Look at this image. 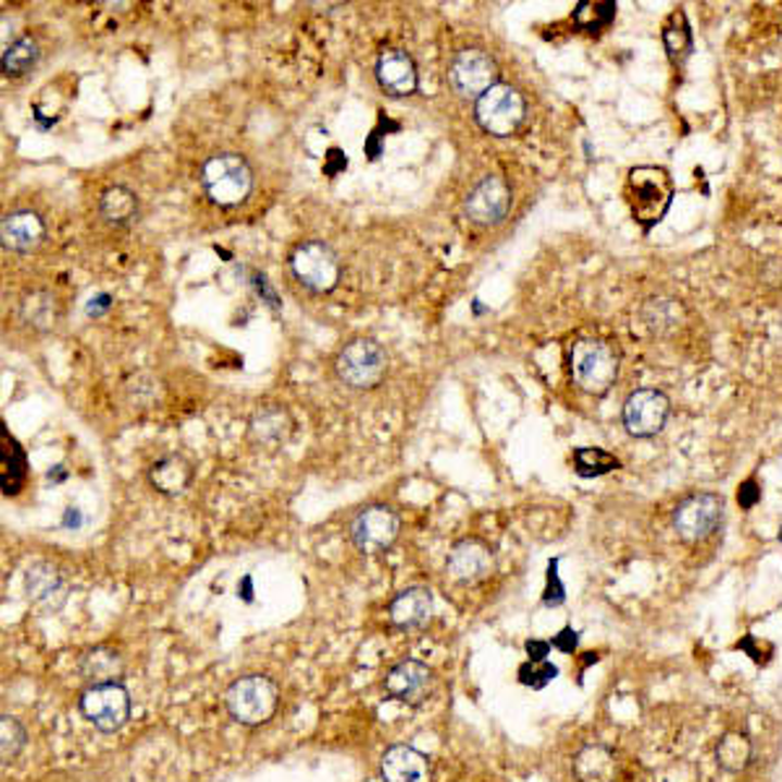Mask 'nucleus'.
Here are the masks:
<instances>
[{
	"label": "nucleus",
	"mask_w": 782,
	"mask_h": 782,
	"mask_svg": "<svg viewBox=\"0 0 782 782\" xmlns=\"http://www.w3.org/2000/svg\"><path fill=\"white\" fill-rule=\"evenodd\" d=\"M571 376L587 394H606L619 376V355L600 339H582L571 347Z\"/></svg>",
	"instance_id": "3"
},
{
	"label": "nucleus",
	"mask_w": 782,
	"mask_h": 782,
	"mask_svg": "<svg viewBox=\"0 0 782 782\" xmlns=\"http://www.w3.org/2000/svg\"><path fill=\"white\" fill-rule=\"evenodd\" d=\"M446 569H449V574L455 576L457 582H480L493 571V554L485 543L462 541L451 548Z\"/></svg>",
	"instance_id": "16"
},
{
	"label": "nucleus",
	"mask_w": 782,
	"mask_h": 782,
	"mask_svg": "<svg viewBox=\"0 0 782 782\" xmlns=\"http://www.w3.org/2000/svg\"><path fill=\"white\" fill-rule=\"evenodd\" d=\"M574 468L576 475L582 477H600L606 472H613L621 468V462L606 449H593V446H582L574 451Z\"/></svg>",
	"instance_id": "29"
},
{
	"label": "nucleus",
	"mask_w": 782,
	"mask_h": 782,
	"mask_svg": "<svg viewBox=\"0 0 782 782\" xmlns=\"http://www.w3.org/2000/svg\"><path fill=\"white\" fill-rule=\"evenodd\" d=\"M293 431V423H290V415H287L282 407H261L259 412H256L253 420H251V436L256 444L261 446H280L287 442V436H290Z\"/></svg>",
	"instance_id": "24"
},
{
	"label": "nucleus",
	"mask_w": 782,
	"mask_h": 782,
	"mask_svg": "<svg viewBox=\"0 0 782 782\" xmlns=\"http://www.w3.org/2000/svg\"><path fill=\"white\" fill-rule=\"evenodd\" d=\"M556 675H558V668L548 660H541V662L527 660L522 668H519V681H522L524 686H532V688L548 686Z\"/></svg>",
	"instance_id": "33"
},
{
	"label": "nucleus",
	"mask_w": 782,
	"mask_h": 782,
	"mask_svg": "<svg viewBox=\"0 0 782 782\" xmlns=\"http://www.w3.org/2000/svg\"><path fill=\"white\" fill-rule=\"evenodd\" d=\"M243 593H246V595H243V597H246V600H251V580H248V576H246V580H243Z\"/></svg>",
	"instance_id": "38"
},
{
	"label": "nucleus",
	"mask_w": 782,
	"mask_h": 782,
	"mask_svg": "<svg viewBox=\"0 0 782 782\" xmlns=\"http://www.w3.org/2000/svg\"><path fill=\"white\" fill-rule=\"evenodd\" d=\"M26 595L35 606L45 610H58L65 603V582L61 571L50 563H35L26 571Z\"/></svg>",
	"instance_id": "20"
},
{
	"label": "nucleus",
	"mask_w": 782,
	"mask_h": 782,
	"mask_svg": "<svg viewBox=\"0 0 782 782\" xmlns=\"http://www.w3.org/2000/svg\"><path fill=\"white\" fill-rule=\"evenodd\" d=\"M574 774L580 782H616L619 759L603 744H587L574 757Z\"/></svg>",
	"instance_id": "21"
},
{
	"label": "nucleus",
	"mask_w": 782,
	"mask_h": 782,
	"mask_svg": "<svg viewBox=\"0 0 782 782\" xmlns=\"http://www.w3.org/2000/svg\"><path fill=\"white\" fill-rule=\"evenodd\" d=\"M295 280L311 293H332L339 282V259L324 240L300 243L290 256Z\"/></svg>",
	"instance_id": "7"
},
{
	"label": "nucleus",
	"mask_w": 782,
	"mask_h": 782,
	"mask_svg": "<svg viewBox=\"0 0 782 782\" xmlns=\"http://www.w3.org/2000/svg\"><path fill=\"white\" fill-rule=\"evenodd\" d=\"M39 61V48L32 37H18L16 42L3 50V74L16 78L35 69Z\"/></svg>",
	"instance_id": "28"
},
{
	"label": "nucleus",
	"mask_w": 782,
	"mask_h": 782,
	"mask_svg": "<svg viewBox=\"0 0 782 782\" xmlns=\"http://www.w3.org/2000/svg\"><path fill=\"white\" fill-rule=\"evenodd\" d=\"M82 712L97 731L115 733L131 718V696L121 683H97L84 692Z\"/></svg>",
	"instance_id": "8"
},
{
	"label": "nucleus",
	"mask_w": 782,
	"mask_h": 782,
	"mask_svg": "<svg viewBox=\"0 0 782 782\" xmlns=\"http://www.w3.org/2000/svg\"><path fill=\"white\" fill-rule=\"evenodd\" d=\"M662 42H666L668 55L673 58V61L686 58L688 52H692V48H694L692 29H688V22H686V16H683V11H675L673 16L668 18L666 29H662Z\"/></svg>",
	"instance_id": "31"
},
{
	"label": "nucleus",
	"mask_w": 782,
	"mask_h": 782,
	"mask_svg": "<svg viewBox=\"0 0 782 782\" xmlns=\"http://www.w3.org/2000/svg\"><path fill=\"white\" fill-rule=\"evenodd\" d=\"M670 415V399L657 389H636L623 405V425L631 436L649 438L666 429Z\"/></svg>",
	"instance_id": "11"
},
{
	"label": "nucleus",
	"mask_w": 782,
	"mask_h": 782,
	"mask_svg": "<svg viewBox=\"0 0 782 782\" xmlns=\"http://www.w3.org/2000/svg\"><path fill=\"white\" fill-rule=\"evenodd\" d=\"M201 188L214 207H238L251 196L253 170L243 154L220 152L201 167Z\"/></svg>",
	"instance_id": "1"
},
{
	"label": "nucleus",
	"mask_w": 782,
	"mask_h": 782,
	"mask_svg": "<svg viewBox=\"0 0 782 782\" xmlns=\"http://www.w3.org/2000/svg\"><path fill=\"white\" fill-rule=\"evenodd\" d=\"M752 754H754V746H752V741H748V735L733 731V733L722 735L715 757H718V765L725 772H741V770H746L748 761H752Z\"/></svg>",
	"instance_id": "27"
},
{
	"label": "nucleus",
	"mask_w": 782,
	"mask_h": 782,
	"mask_svg": "<svg viewBox=\"0 0 782 782\" xmlns=\"http://www.w3.org/2000/svg\"><path fill=\"white\" fill-rule=\"evenodd\" d=\"M352 543L363 554H381L397 541L399 535V517L394 514L389 506H368L352 519Z\"/></svg>",
	"instance_id": "13"
},
{
	"label": "nucleus",
	"mask_w": 782,
	"mask_h": 782,
	"mask_svg": "<svg viewBox=\"0 0 782 782\" xmlns=\"http://www.w3.org/2000/svg\"><path fill=\"white\" fill-rule=\"evenodd\" d=\"M26 746V731L24 725L11 715H3L0 720V752H3V761H11L18 757V752Z\"/></svg>",
	"instance_id": "32"
},
{
	"label": "nucleus",
	"mask_w": 782,
	"mask_h": 782,
	"mask_svg": "<svg viewBox=\"0 0 782 782\" xmlns=\"http://www.w3.org/2000/svg\"><path fill=\"white\" fill-rule=\"evenodd\" d=\"M527 115V102L509 84H496L485 91L480 100H475V121L485 134L506 139L524 123Z\"/></svg>",
	"instance_id": "4"
},
{
	"label": "nucleus",
	"mask_w": 782,
	"mask_h": 782,
	"mask_svg": "<svg viewBox=\"0 0 782 782\" xmlns=\"http://www.w3.org/2000/svg\"><path fill=\"white\" fill-rule=\"evenodd\" d=\"M431 668L420 660H402L386 673V694L405 705H420L431 694Z\"/></svg>",
	"instance_id": "14"
},
{
	"label": "nucleus",
	"mask_w": 782,
	"mask_h": 782,
	"mask_svg": "<svg viewBox=\"0 0 782 782\" xmlns=\"http://www.w3.org/2000/svg\"><path fill=\"white\" fill-rule=\"evenodd\" d=\"M136 212H139V199L126 186H113L102 194L100 214L110 225H128Z\"/></svg>",
	"instance_id": "26"
},
{
	"label": "nucleus",
	"mask_w": 782,
	"mask_h": 782,
	"mask_svg": "<svg viewBox=\"0 0 782 782\" xmlns=\"http://www.w3.org/2000/svg\"><path fill=\"white\" fill-rule=\"evenodd\" d=\"M563 600H567V587H563L561 576H558V558H554V561L548 563V584H545L543 603L548 608H558L563 606Z\"/></svg>",
	"instance_id": "34"
},
{
	"label": "nucleus",
	"mask_w": 782,
	"mask_h": 782,
	"mask_svg": "<svg viewBox=\"0 0 782 782\" xmlns=\"http://www.w3.org/2000/svg\"><path fill=\"white\" fill-rule=\"evenodd\" d=\"M190 475H194L190 464L181 455L160 457L152 468H149V483L160 493H164V496H177V493L186 491Z\"/></svg>",
	"instance_id": "23"
},
{
	"label": "nucleus",
	"mask_w": 782,
	"mask_h": 782,
	"mask_svg": "<svg viewBox=\"0 0 782 782\" xmlns=\"http://www.w3.org/2000/svg\"><path fill=\"white\" fill-rule=\"evenodd\" d=\"M778 537H780V543H782V530H780V535H778Z\"/></svg>",
	"instance_id": "39"
},
{
	"label": "nucleus",
	"mask_w": 782,
	"mask_h": 782,
	"mask_svg": "<svg viewBox=\"0 0 782 782\" xmlns=\"http://www.w3.org/2000/svg\"><path fill=\"white\" fill-rule=\"evenodd\" d=\"M616 11H619V5L610 3V0H584V3L576 5L574 22L584 32H600L613 22Z\"/></svg>",
	"instance_id": "30"
},
{
	"label": "nucleus",
	"mask_w": 782,
	"mask_h": 782,
	"mask_svg": "<svg viewBox=\"0 0 782 782\" xmlns=\"http://www.w3.org/2000/svg\"><path fill=\"white\" fill-rule=\"evenodd\" d=\"M381 89L392 97H410L418 89L415 61L405 50H384L376 61Z\"/></svg>",
	"instance_id": "15"
},
{
	"label": "nucleus",
	"mask_w": 782,
	"mask_h": 782,
	"mask_svg": "<svg viewBox=\"0 0 782 782\" xmlns=\"http://www.w3.org/2000/svg\"><path fill=\"white\" fill-rule=\"evenodd\" d=\"M550 644H554L556 649H561V653L571 655V653H574V649H576V644H580V631L563 629L561 634L554 636V642H550Z\"/></svg>",
	"instance_id": "36"
},
{
	"label": "nucleus",
	"mask_w": 782,
	"mask_h": 782,
	"mask_svg": "<svg viewBox=\"0 0 782 782\" xmlns=\"http://www.w3.org/2000/svg\"><path fill=\"white\" fill-rule=\"evenodd\" d=\"M673 201V181L662 167H634L629 173V203L631 214L649 233L670 209Z\"/></svg>",
	"instance_id": "2"
},
{
	"label": "nucleus",
	"mask_w": 782,
	"mask_h": 782,
	"mask_svg": "<svg viewBox=\"0 0 782 782\" xmlns=\"http://www.w3.org/2000/svg\"><path fill=\"white\" fill-rule=\"evenodd\" d=\"M722 509H725V504L715 493H694L673 511V527L683 541H705L720 524Z\"/></svg>",
	"instance_id": "10"
},
{
	"label": "nucleus",
	"mask_w": 782,
	"mask_h": 782,
	"mask_svg": "<svg viewBox=\"0 0 782 782\" xmlns=\"http://www.w3.org/2000/svg\"><path fill=\"white\" fill-rule=\"evenodd\" d=\"M78 670H82V675L91 686H97V683H117V679L123 675V660L115 649L95 647L82 657Z\"/></svg>",
	"instance_id": "25"
},
{
	"label": "nucleus",
	"mask_w": 782,
	"mask_h": 782,
	"mask_svg": "<svg viewBox=\"0 0 782 782\" xmlns=\"http://www.w3.org/2000/svg\"><path fill=\"white\" fill-rule=\"evenodd\" d=\"M433 616V595L425 587H410L399 593L389 606V619L397 629L412 631L429 626Z\"/></svg>",
	"instance_id": "18"
},
{
	"label": "nucleus",
	"mask_w": 782,
	"mask_h": 782,
	"mask_svg": "<svg viewBox=\"0 0 782 782\" xmlns=\"http://www.w3.org/2000/svg\"><path fill=\"white\" fill-rule=\"evenodd\" d=\"M26 480V455L9 431H0V488L5 496H16Z\"/></svg>",
	"instance_id": "22"
},
{
	"label": "nucleus",
	"mask_w": 782,
	"mask_h": 782,
	"mask_svg": "<svg viewBox=\"0 0 782 782\" xmlns=\"http://www.w3.org/2000/svg\"><path fill=\"white\" fill-rule=\"evenodd\" d=\"M511 209V188L501 175H485L464 199V214L475 225H498Z\"/></svg>",
	"instance_id": "12"
},
{
	"label": "nucleus",
	"mask_w": 782,
	"mask_h": 782,
	"mask_svg": "<svg viewBox=\"0 0 782 782\" xmlns=\"http://www.w3.org/2000/svg\"><path fill=\"white\" fill-rule=\"evenodd\" d=\"M524 649H527V655H530V660H535V662H541V660H545V657H548V653H550V642H541V640H530L527 644H524Z\"/></svg>",
	"instance_id": "37"
},
{
	"label": "nucleus",
	"mask_w": 782,
	"mask_h": 782,
	"mask_svg": "<svg viewBox=\"0 0 782 782\" xmlns=\"http://www.w3.org/2000/svg\"><path fill=\"white\" fill-rule=\"evenodd\" d=\"M759 498H761V491H759L757 480H746V483L738 488V504H741V509H754Z\"/></svg>",
	"instance_id": "35"
},
{
	"label": "nucleus",
	"mask_w": 782,
	"mask_h": 782,
	"mask_svg": "<svg viewBox=\"0 0 782 782\" xmlns=\"http://www.w3.org/2000/svg\"><path fill=\"white\" fill-rule=\"evenodd\" d=\"M384 782H429L431 761L412 746H392L381 759Z\"/></svg>",
	"instance_id": "17"
},
{
	"label": "nucleus",
	"mask_w": 782,
	"mask_h": 782,
	"mask_svg": "<svg viewBox=\"0 0 782 782\" xmlns=\"http://www.w3.org/2000/svg\"><path fill=\"white\" fill-rule=\"evenodd\" d=\"M384 347L376 339H352L350 345L342 347L337 355V376L345 381L350 389H373L386 373Z\"/></svg>",
	"instance_id": "5"
},
{
	"label": "nucleus",
	"mask_w": 782,
	"mask_h": 782,
	"mask_svg": "<svg viewBox=\"0 0 782 782\" xmlns=\"http://www.w3.org/2000/svg\"><path fill=\"white\" fill-rule=\"evenodd\" d=\"M449 84L464 100H480L498 84V65L488 52L477 48L462 50L449 65Z\"/></svg>",
	"instance_id": "9"
},
{
	"label": "nucleus",
	"mask_w": 782,
	"mask_h": 782,
	"mask_svg": "<svg viewBox=\"0 0 782 782\" xmlns=\"http://www.w3.org/2000/svg\"><path fill=\"white\" fill-rule=\"evenodd\" d=\"M225 705L243 725H261L277 709V686L264 675H246L227 688Z\"/></svg>",
	"instance_id": "6"
},
{
	"label": "nucleus",
	"mask_w": 782,
	"mask_h": 782,
	"mask_svg": "<svg viewBox=\"0 0 782 782\" xmlns=\"http://www.w3.org/2000/svg\"><path fill=\"white\" fill-rule=\"evenodd\" d=\"M0 238H3V246L11 248V251L29 253L45 240V222L39 220V214L26 212V209H22V212H11L3 216Z\"/></svg>",
	"instance_id": "19"
}]
</instances>
